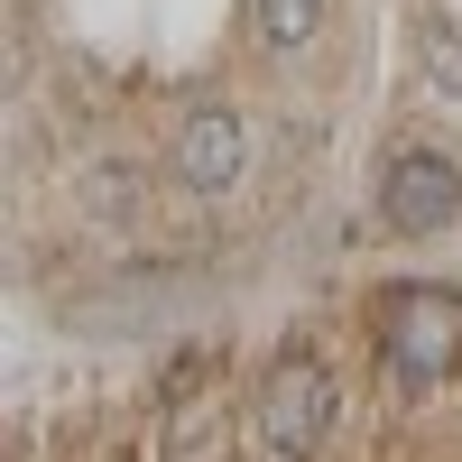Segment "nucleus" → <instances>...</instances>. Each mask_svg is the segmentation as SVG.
<instances>
[{"instance_id":"2","label":"nucleus","mask_w":462,"mask_h":462,"mask_svg":"<svg viewBox=\"0 0 462 462\" xmlns=\"http://www.w3.org/2000/svg\"><path fill=\"white\" fill-rule=\"evenodd\" d=\"M333 407H342L333 370H324V361H305V352L268 361L259 398H250V416H259V444L278 453V462H305V453H324V435H333Z\"/></svg>"},{"instance_id":"5","label":"nucleus","mask_w":462,"mask_h":462,"mask_svg":"<svg viewBox=\"0 0 462 462\" xmlns=\"http://www.w3.org/2000/svg\"><path fill=\"white\" fill-rule=\"evenodd\" d=\"M416 65H426V84L444 93V111H462V19H426V47H416Z\"/></svg>"},{"instance_id":"6","label":"nucleus","mask_w":462,"mask_h":462,"mask_svg":"<svg viewBox=\"0 0 462 462\" xmlns=\"http://www.w3.org/2000/svg\"><path fill=\"white\" fill-rule=\"evenodd\" d=\"M250 28L268 37V47H305V37L324 28V0H241Z\"/></svg>"},{"instance_id":"3","label":"nucleus","mask_w":462,"mask_h":462,"mask_svg":"<svg viewBox=\"0 0 462 462\" xmlns=\"http://www.w3.org/2000/svg\"><path fill=\"white\" fill-rule=\"evenodd\" d=\"M453 213H462V167L444 148H398L389 176H379V222H389L398 241H435Z\"/></svg>"},{"instance_id":"1","label":"nucleus","mask_w":462,"mask_h":462,"mask_svg":"<svg viewBox=\"0 0 462 462\" xmlns=\"http://www.w3.org/2000/svg\"><path fill=\"white\" fill-rule=\"evenodd\" d=\"M379 361L407 389H435V379L462 370V296L435 278H398L379 287Z\"/></svg>"},{"instance_id":"4","label":"nucleus","mask_w":462,"mask_h":462,"mask_svg":"<svg viewBox=\"0 0 462 462\" xmlns=\"http://www.w3.org/2000/svg\"><path fill=\"white\" fill-rule=\"evenodd\" d=\"M241 158H250V130L231 102H195L176 130V176L195 185V195H222V185H241Z\"/></svg>"}]
</instances>
